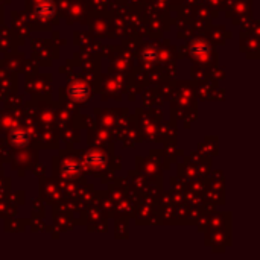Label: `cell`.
Instances as JSON below:
<instances>
[{
	"mask_svg": "<svg viewBox=\"0 0 260 260\" xmlns=\"http://www.w3.org/2000/svg\"><path fill=\"white\" fill-rule=\"evenodd\" d=\"M90 94V88L82 81H75L69 87V98L75 102H84Z\"/></svg>",
	"mask_w": 260,
	"mask_h": 260,
	"instance_id": "cell-1",
	"label": "cell"
},
{
	"mask_svg": "<svg viewBox=\"0 0 260 260\" xmlns=\"http://www.w3.org/2000/svg\"><path fill=\"white\" fill-rule=\"evenodd\" d=\"M190 53L195 59L198 61H203L209 56L210 53V44L204 40H195L192 44H190Z\"/></svg>",
	"mask_w": 260,
	"mask_h": 260,
	"instance_id": "cell-2",
	"label": "cell"
},
{
	"mask_svg": "<svg viewBox=\"0 0 260 260\" xmlns=\"http://www.w3.org/2000/svg\"><path fill=\"white\" fill-rule=\"evenodd\" d=\"M35 14L38 18H43V20H49L55 15V5L52 0H41L37 3L35 6Z\"/></svg>",
	"mask_w": 260,
	"mask_h": 260,
	"instance_id": "cell-3",
	"label": "cell"
},
{
	"mask_svg": "<svg viewBox=\"0 0 260 260\" xmlns=\"http://www.w3.org/2000/svg\"><path fill=\"white\" fill-rule=\"evenodd\" d=\"M9 142L12 143V146L15 148H24L29 143V134L24 129H12L9 134Z\"/></svg>",
	"mask_w": 260,
	"mask_h": 260,
	"instance_id": "cell-4",
	"label": "cell"
},
{
	"mask_svg": "<svg viewBox=\"0 0 260 260\" xmlns=\"http://www.w3.org/2000/svg\"><path fill=\"white\" fill-rule=\"evenodd\" d=\"M87 161H88V166L96 169V168H101L105 163V157L101 152H91V154H88Z\"/></svg>",
	"mask_w": 260,
	"mask_h": 260,
	"instance_id": "cell-5",
	"label": "cell"
},
{
	"mask_svg": "<svg viewBox=\"0 0 260 260\" xmlns=\"http://www.w3.org/2000/svg\"><path fill=\"white\" fill-rule=\"evenodd\" d=\"M143 58H145V61H146V62H155V59H157V53H155L154 50H146V52H145V55H143Z\"/></svg>",
	"mask_w": 260,
	"mask_h": 260,
	"instance_id": "cell-6",
	"label": "cell"
}]
</instances>
